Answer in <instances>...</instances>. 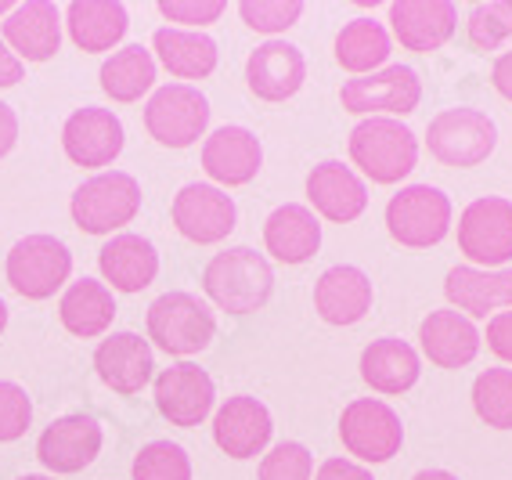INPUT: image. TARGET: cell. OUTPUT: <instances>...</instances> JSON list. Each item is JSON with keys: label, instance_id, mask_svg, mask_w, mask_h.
<instances>
[{"label": "cell", "instance_id": "1", "mask_svg": "<svg viewBox=\"0 0 512 480\" xmlns=\"http://www.w3.org/2000/svg\"><path fill=\"white\" fill-rule=\"evenodd\" d=\"M202 289L217 311L253 314L275 293V271H271V260L253 246H228L210 257L202 271Z\"/></svg>", "mask_w": 512, "mask_h": 480}, {"label": "cell", "instance_id": "2", "mask_svg": "<svg viewBox=\"0 0 512 480\" xmlns=\"http://www.w3.org/2000/svg\"><path fill=\"white\" fill-rule=\"evenodd\" d=\"M350 159L372 185H397L419 163V138L390 116H368L350 130Z\"/></svg>", "mask_w": 512, "mask_h": 480}, {"label": "cell", "instance_id": "3", "mask_svg": "<svg viewBox=\"0 0 512 480\" xmlns=\"http://www.w3.org/2000/svg\"><path fill=\"white\" fill-rule=\"evenodd\" d=\"M148 340L156 343L159 351L170 358H192V354L206 351L217 336V318L206 300L195 293H163L148 304L145 314Z\"/></svg>", "mask_w": 512, "mask_h": 480}, {"label": "cell", "instance_id": "4", "mask_svg": "<svg viewBox=\"0 0 512 480\" xmlns=\"http://www.w3.org/2000/svg\"><path fill=\"white\" fill-rule=\"evenodd\" d=\"M141 210V185L123 170H101L87 177L69 199L73 224L87 235H112L127 228Z\"/></svg>", "mask_w": 512, "mask_h": 480}, {"label": "cell", "instance_id": "5", "mask_svg": "<svg viewBox=\"0 0 512 480\" xmlns=\"http://www.w3.org/2000/svg\"><path fill=\"white\" fill-rule=\"evenodd\" d=\"M498 145V127L487 112L458 105V109L437 112L426 127V148L444 167H480Z\"/></svg>", "mask_w": 512, "mask_h": 480}, {"label": "cell", "instance_id": "6", "mask_svg": "<svg viewBox=\"0 0 512 480\" xmlns=\"http://www.w3.org/2000/svg\"><path fill=\"white\" fill-rule=\"evenodd\" d=\"M451 199L433 185H404L386 203V231L408 250H430L448 239Z\"/></svg>", "mask_w": 512, "mask_h": 480}, {"label": "cell", "instance_id": "7", "mask_svg": "<svg viewBox=\"0 0 512 480\" xmlns=\"http://www.w3.org/2000/svg\"><path fill=\"white\" fill-rule=\"evenodd\" d=\"M458 250L473 268H505L512 260V199L480 195L458 213Z\"/></svg>", "mask_w": 512, "mask_h": 480}, {"label": "cell", "instance_id": "8", "mask_svg": "<svg viewBox=\"0 0 512 480\" xmlns=\"http://www.w3.org/2000/svg\"><path fill=\"white\" fill-rule=\"evenodd\" d=\"M8 282L26 300H47L73 275V253L55 235H26L8 253Z\"/></svg>", "mask_w": 512, "mask_h": 480}, {"label": "cell", "instance_id": "9", "mask_svg": "<svg viewBox=\"0 0 512 480\" xmlns=\"http://www.w3.org/2000/svg\"><path fill=\"white\" fill-rule=\"evenodd\" d=\"M422 102V80L408 65H386L379 73L354 76L339 87V105L354 116H412Z\"/></svg>", "mask_w": 512, "mask_h": 480}, {"label": "cell", "instance_id": "10", "mask_svg": "<svg viewBox=\"0 0 512 480\" xmlns=\"http://www.w3.org/2000/svg\"><path fill=\"white\" fill-rule=\"evenodd\" d=\"M339 441L357 462H390L404 444V426L379 397H357L339 416Z\"/></svg>", "mask_w": 512, "mask_h": 480}, {"label": "cell", "instance_id": "11", "mask_svg": "<svg viewBox=\"0 0 512 480\" xmlns=\"http://www.w3.org/2000/svg\"><path fill=\"white\" fill-rule=\"evenodd\" d=\"M210 127V102L192 84L159 87L145 105V130L166 148H188L206 138Z\"/></svg>", "mask_w": 512, "mask_h": 480}, {"label": "cell", "instance_id": "12", "mask_svg": "<svg viewBox=\"0 0 512 480\" xmlns=\"http://www.w3.org/2000/svg\"><path fill=\"white\" fill-rule=\"evenodd\" d=\"M152 394H156L159 416L170 426H181V430L199 426L213 412V401H217L213 376L206 369H199L195 361H177V365L159 372Z\"/></svg>", "mask_w": 512, "mask_h": 480}, {"label": "cell", "instance_id": "13", "mask_svg": "<svg viewBox=\"0 0 512 480\" xmlns=\"http://www.w3.org/2000/svg\"><path fill=\"white\" fill-rule=\"evenodd\" d=\"M170 217H174V228L181 231L188 242L213 246V242H224L231 231H235L238 206L224 188L192 181V185H184L181 192L174 195Z\"/></svg>", "mask_w": 512, "mask_h": 480}, {"label": "cell", "instance_id": "14", "mask_svg": "<svg viewBox=\"0 0 512 480\" xmlns=\"http://www.w3.org/2000/svg\"><path fill=\"white\" fill-rule=\"evenodd\" d=\"M123 145H127V134H123V123H119V116L112 109L83 105L62 123L65 156L83 170H101L116 163Z\"/></svg>", "mask_w": 512, "mask_h": 480}, {"label": "cell", "instance_id": "15", "mask_svg": "<svg viewBox=\"0 0 512 480\" xmlns=\"http://www.w3.org/2000/svg\"><path fill=\"white\" fill-rule=\"evenodd\" d=\"M275 423L264 401L249 394L228 397L213 416V441L228 459H256L271 444Z\"/></svg>", "mask_w": 512, "mask_h": 480}, {"label": "cell", "instance_id": "16", "mask_svg": "<svg viewBox=\"0 0 512 480\" xmlns=\"http://www.w3.org/2000/svg\"><path fill=\"white\" fill-rule=\"evenodd\" d=\"M101 441H105V434H101V423L94 416H83V412L58 416L40 434L37 459L51 473H80L98 459Z\"/></svg>", "mask_w": 512, "mask_h": 480}, {"label": "cell", "instance_id": "17", "mask_svg": "<svg viewBox=\"0 0 512 480\" xmlns=\"http://www.w3.org/2000/svg\"><path fill=\"white\" fill-rule=\"evenodd\" d=\"M62 26L65 15L58 4H51V0H26V4H15V11L4 19L0 37H4V44L15 51V58L22 65L47 62L62 47Z\"/></svg>", "mask_w": 512, "mask_h": 480}, {"label": "cell", "instance_id": "18", "mask_svg": "<svg viewBox=\"0 0 512 480\" xmlns=\"http://www.w3.org/2000/svg\"><path fill=\"white\" fill-rule=\"evenodd\" d=\"M264 167V148L249 127H217L210 138L202 141V170L224 188L249 185Z\"/></svg>", "mask_w": 512, "mask_h": 480}, {"label": "cell", "instance_id": "19", "mask_svg": "<svg viewBox=\"0 0 512 480\" xmlns=\"http://www.w3.org/2000/svg\"><path fill=\"white\" fill-rule=\"evenodd\" d=\"M94 372L116 394H138L156 379L152 343L138 333H112L94 347Z\"/></svg>", "mask_w": 512, "mask_h": 480}, {"label": "cell", "instance_id": "20", "mask_svg": "<svg viewBox=\"0 0 512 480\" xmlns=\"http://www.w3.org/2000/svg\"><path fill=\"white\" fill-rule=\"evenodd\" d=\"M307 80V58L289 40H264L246 58V84L260 102H289Z\"/></svg>", "mask_w": 512, "mask_h": 480}, {"label": "cell", "instance_id": "21", "mask_svg": "<svg viewBox=\"0 0 512 480\" xmlns=\"http://www.w3.org/2000/svg\"><path fill=\"white\" fill-rule=\"evenodd\" d=\"M458 26V8L451 0H397L390 4V29L397 44L415 55H430L448 44Z\"/></svg>", "mask_w": 512, "mask_h": 480}, {"label": "cell", "instance_id": "22", "mask_svg": "<svg viewBox=\"0 0 512 480\" xmlns=\"http://www.w3.org/2000/svg\"><path fill=\"white\" fill-rule=\"evenodd\" d=\"M307 199L318 217L332 224H350L365 213L368 188L354 174V167H343L339 159H325L307 174Z\"/></svg>", "mask_w": 512, "mask_h": 480}, {"label": "cell", "instance_id": "23", "mask_svg": "<svg viewBox=\"0 0 512 480\" xmlns=\"http://www.w3.org/2000/svg\"><path fill=\"white\" fill-rule=\"evenodd\" d=\"M372 278L354 264H336L314 282V311L329 325H357L372 311Z\"/></svg>", "mask_w": 512, "mask_h": 480}, {"label": "cell", "instance_id": "24", "mask_svg": "<svg viewBox=\"0 0 512 480\" xmlns=\"http://www.w3.org/2000/svg\"><path fill=\"white\" fill-rule=\"evenodd\" d=\"M98 268L109 289H116V293H141V289L156 282L159 253L145 235L123 231V235H112L98 250Z\"/></svg>", "mask_w": 512, "mask_h": 480}, {"label": "cell", "instance_id": "25", "mask_svg": "<svg viewBox=\"0 0 512 480\" xmlns=\"http://www.w3.org/2000/svg\"><path fill=\"white\" fill-rule=\"evenodd\" d=\"M444 296L466 318H487V314L494 318L498 311L512 307V268L484 271L473 264L451 268L444 278Z\"/></svg>", "mask_w": 512, "mask_h": 480}, {"label": "cell", "instance_id": "26", "mask_svg": "<svg viewBox=\"0 0 512 480\" xmlns=\"http://www.w3.org/2000/svg\"><path fill=\"white\" fill-rule=\"evenodd\" d=\"M480 340L484 336L476 333L473 318H466L455 307H444V311H430L419 325V343L422 354L437 365V369H466L469 361L480 351Z\"/></svg>", "mask_w": 512, "mask_h": 480}, {"label": "cell", "instance_id": "27", "mask_svg": "<svg viewBox=\"0 0 512 480\" xmlns=\"http://www.w3.org/2000/svg\"><path fill=\"white\" fill-rule=\"evenodd\" d=\"M264 246L282 264H307L321 250V221L311 206L285 203L264 221Z\"/></svg>", "mask_w": 512, "mask_h": 480}, {"label": "cell", "instance_id": "28", "mask_svg": "<svg viewBox=\"0 0 512 480\" xmlns=\"http://www.w3.org/2000/svg\"><path fill=\"white\" fill-rule=\"evenodd\" d=\"M152 51H156L159 65L177 80H206L220 62L217 40L210 33H202V29H156Z\"/></svg>", "mask_w": 512, "mask_h": 480}, {"label": "cell", "instance_id": "29", "mask_svg": "<svg viewBox=\"0 0 512 480\" xmlns=\"http://www.w3.org/2000/svg\"><path fill=\"white\" fill-rule=\"evenodd\" d=\"M65 15V29L80 51L87 55H101V51H112L119 40L127 37V8L116 4V0H73Z\"/></svg>", "mask_w": 512, "mask_h": 480}, {"label": "cell", "instance_id": "30", "mask_svg": "<svg viewBox=\"0 0 512 480\" xmlns=\"http://www.w3.org/2000/svg\"><path fill=\"white\" fill-rule=\"evenodd\" d=\"M419 351L408 340L383 336L361 351V379L375 394H404L419 383Z\"/></svg>", "mask_w": 512, "mask_h": 480}, {"label": "cell", "instance_id": "31", "mask_svg": "<svg viewBox=\"0 0 512 480\" xmlns=\"http://www.w3.org/2000/svg\"><path fill=\"white\" fill-rule=\"evenodd\" d=\"M58 318L73 336L80 340H94V336L109 333L112 318H116V296L105 282L98 278H80L69 282L58 300Z\"/></svg>", "mask_w": 512, "mask_h": 480}, {"label": "cell", "instance_id": "32", "mask_svg": "<svg viewBox=\"0 0 512 480\" xmlns=\"http://www.w3.org/2000/svg\"><path fill=\"white\" fill-rule=\"evenodd\" d=\"M101 91L109 94L112 102H138L141 94L152 91L156 84V55L141 44H127L112 51L98 69Z\"/></svg>", "mask_w": 512, "mask_h": 480}, {"label": "cell", "instance_id": "33", "mask_svg": "<svg viewBox=\"0 0 512 480\" xmlns=\"http://www.w3.org/2000/svg\"><path fill=\"white\" fill-rule=\"evenodd\" d=\"M390 51H394L390 29L375 19H350L336 33V62L354 76H368L386 69Z\"/></svg>", "mask_w": 512, "mask_h": 480}, {"label": "cell", "instance_id": "34", "mask_svg": "<svg viewBox=\"0 0 512 480\" xmlns=\"http://www.w3.org/2000/svg\"><path fill=\"white\" fill-rule=\"evenodd\" d=\"M473 408L494 430H512V369H487L473 383Z\"/></svg>", "mask_w": 512, "mask_h": 480}, {"label": "cell", "instance_id": "35", "mask_svg": "<svg viewBox=\"0 0 512 480\" xmlns=\"http://www.w3.org/2000/svg\"><path fill=\"white\" fill-rule=\"evenodd\" d=\"M134 480H192V459L174 441H148L130 466Z\"/></svg>", "mask_w": 512, "mask_h": 480}, {"label": "cell", "instance_id": "36", "mask_svg": "<svg viewBox=\"0 0 512 480\" xmlns=\"http://www.w3.org/2000/svg\"><path fill=\"white\" fill-rule=\"evenodd\" d=\"M466 29H469V44L476 51H498L505 40H512V0L473 4Z\"/></svg>", "mask_w": 512, "mask_h": 480}, {"label": "cell", "instance_id": "37", "mask_svg": "<svg viewBox=\"0 0 512 480\" xmlns=\"http://www.w3.org/2000/svg\"><path fill=\"white\" fill-rule=\"evenodd\" d=\"M238 15L249 29L267 33L271 40H278V33H285L289 26H296L303 15L300 0H242Z\"/></svg>", "mask_w": 512, "mask_h": 480}, {"label": "cell", "instance_id": "38", "mask_svg": "<svg viewBox=\"0 0 512 480\" xmlns=\"http://www.w3.org/2000/svg\"><path fill=\"white\" fill-rule=\"evenodd\" d=\"M260 480H314V455L300 441H278L260 459Z\"/></svg>", "mask_w": 512, "mask_h": 480}, {"label": "cell", "instance_id": "39", "mask_svg": "<svg viewBox=\"0 0 512 480\" xmlns=\"http://www.w3.org/2000/svg\"><path fill=\"white\" fill-rule=\"evenodd\" d=\"M33 423V401L19 383L0 379V444L19 441Z\"/></svg>", "mask_w": 512, "mask_h": 480}, {"label": "cell", "instance_id": "40", "mask_svg": "<svg viewBox=\"0 0 512 480\" xmlns=\"http://www.w3.org/2000/svg\"><path fill=\"white\" fill-rule=\"evenodd\" d=\"M159 15L177 29H206L224 15V0H163Z\"/></svg>", "mask_w": 512, "mask_h": 480}, {"label": "cell", "instance_id": "41", "mask_svg": "<svg viewBox=\"0 0 512 480\" xmlns=\"http://www.w3.org/2000/svg\"><path fill=\"white\" fill-rule=\"evenodd\" d=\"M487 347L512 365V307L509 311H498L491 322H487Z\"/></svg>", "mask_w": 512, "mask_h": 480}, {"label": "cell", "instance_id": "42", "mask_svg": "<svg viewBox=\"0 0 512 480\" xmlns=\"http://www.w3.org/2000/svg\"><path fill=\"white\" fill-rule=\"evenodd\" d=\"M314 480H375L372 470L368 466H361V462L354 459H325L318 466V473H314Z\"/></svg>", "mask_w": 512, "mask_h": 480}, {"label": "cell", "instance_id": "43", "mask_svg": "<svg viewBox=\"0 0 512 480\" xmlns=\"http://www.w3.org/2000/svg\"><path fill=\"white\" fill-rule=\"evenodd\" d=\"M491 84L502 94L505 102H512V51H502L491 65Z\"/></svg>", "mask_w": 512, "mask_h": 480}, {"label": "cell", "instance_id": "44", "mask_svg": "<svg viewBox=\"0 0 512 480\" xmlns=\"http://www.w3.org/2000/svg\"><path fill=\"white\" fill-rule=\"evenodd\" d=\"M15 141H19V116L8 102H0V159L15 148Z\"/></svg>", "mask_w": 512, "mask_h": 480}, {"label": "cell", "instance_id": "45", "mask_svg": "<svg viewBox=\"0 0 512 480\" xmlns=\"http://www.w3.org/2000/svg\"><path fill=\"white\" fill-rule=\"evenodd\" d=\"M26 76V65L15 58V51H11L8 44H4V37H0V87H15Z\"/></svg>", "mask_w": 512, "mask_h": 480}, {"label": "cell", "instance_id": "46", "mask_svg": "<svg viewBox=\"0 0 512 480\" xmlns=\"http://www.w3.org/2000/svg\"><path fill=\"white\" fill-rule=\"evenodd\" d=\"M412 480H458L455 473H448V470H419Z\"/></svg>", "mask_w": 512, "mask_h": 480}, {"label": "cell", "instance_id": "47", "mask_svg": "<svg viewBox=\"0 0 512 480\" xmlns=\"http://www.w3.org/2000/svg\"><path fill=\"white\" fill-rule=\"evenodd\" d=\"M4 329H8V304L0 300V333H4Z\"/></svg>", "mask_w": 512, "mask_h": 480}, {"label": "cell", "instance_id": "48", "mask_svg": "<svg viewBox=\"0 0 512 480\" xmlns=\"http://www.w3.org/2000/svg\"><path fill=\"white\" fill-rule=\"evenodd\" d=\"M11 11H15V4H8V0H0V19H8Z\"/></svg>", "mask_w": 512, "mask_h": 480}, {"label": "cell", "instance_id": "49", "mask_svg": "<svg viewBox=\"0 0 512 480\" xmlns=\"http://www.w3.org/2000/svg\"><path fill=\"white\" fill-rule=\"evenodd\" d=\"M15 480H55V477H47V473H26V477H15Z\"/></svg>", "mask_w": 512, "mask_h": 480}]
</instances>
